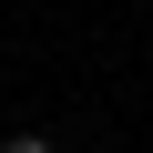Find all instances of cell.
Instances as JSON below:
<instances>
[{
  "mask_svg": "<svg viewBox=\"0 0 153 153\" xmlns=\"http://www.w3.org/2000/svg\"><path fill=\"white\" fill-rule=\"evenodd\" d=\"M0 153H61V143H41V133H10V143H0Z\"/></svg>",
  "mask_w": 153,
  "mask_h": 153,
  "instance_id": "1",
  "label": "cell"
}]
</instances>
